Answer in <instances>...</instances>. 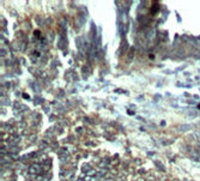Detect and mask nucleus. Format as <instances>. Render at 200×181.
Returning a JSON list of instances; mask_svg holds the SVG:
<instances>
[{
    "label": "nucleus",
    "instance_id": "1",
    "mask_svg": "<svg viewBox=\"0 0 200 181\" xmlns=\"http://www.w3.org/2000/svg\"><path fill=\"white\" fill-rule=\"evenodd\" d=\"M41 170V167H40V164H34V166H31L30 168H29V173H31V174H37L38 171Z\"/></svg>",
    "mask_w": 200,
    "mask_h": 181
},
{
    "label": "nucleus",
    "instance_id": "2",
    "mask_svg": "<svg viewBox=\"0 0 200 181\" xmlns=\"http://www.w3.org/2000/svg\"><path fill=\"white\" fill-rule=\"evenodd\" d=\"M36 181H44V177L41 176V175H37L36 176Z\"/></svg>",
    "mask_w": 200,
    "mask_h": 181
}]
</instances>
